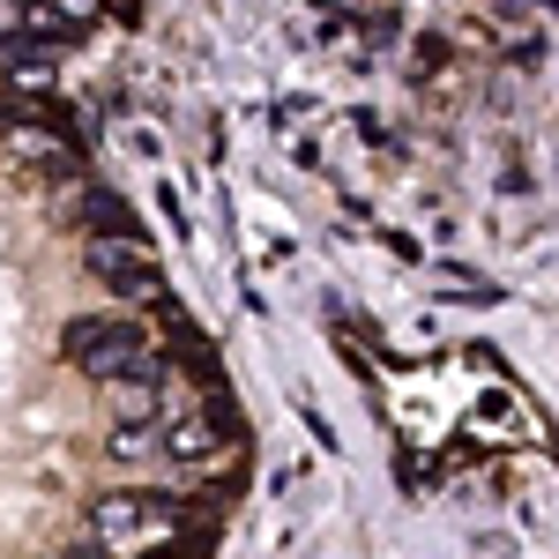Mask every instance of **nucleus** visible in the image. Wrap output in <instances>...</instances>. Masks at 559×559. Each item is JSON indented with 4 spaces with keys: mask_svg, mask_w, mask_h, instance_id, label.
Listing matches in <instances>:
<instances>
[{
    "mask_svg": "<svg viewBox=\"0 0 559 559\" xmlns=\"http://www.w3.org/2000/svg\"><path fill=\"white\" fill-rule=\"evenodd\" d=\"M60 350H68L83 373H97V381L150 373V329H142V321H112V313H83V321H68Z\"/></svg>",
    "mask_w": 559,
    "mask_h": 559,
    "instance_id": "nucleus-1",
    "label": "nucleus"
},
{
    "mask_svg": "<svg viewBox=\"0 0 559 559\" xmlns=\"http://www.w3.org/2000/svg\"><path fill=\"white\" fill-rule=\"evenodd\" d=\"M90 522H97V545L105 552H150V545H173L179 530V500H165V492H105L97 508H90Z\"/></svg>",
    "mask_w": 559,
    "mask_h": 559,
    "instance_id": "nucleus-2",
    "label": "nucleus"
},
{
    "mask_svg": "<svg viewBox=\"0 0 559 559\" xmlns=\"http://www.w3.org/2000/svg\"><path fill=\"white\" fill-rule=\"evenodd\" d=\"M90 276H105L120 299H150L165 306V276H157V261L142 254V239H90Z\"/></svg>",
    "mask_w": 559,
    "mask_h": 559,
    "instance_id": "nucleus-3",
    "label": "nucleus"
},
{
    "mask_svg": "<svg viewBox=\"0 0 559 559\" xmlns=\"http://www.w3.org/2000/svg\"><path fill=\"white\" fill-rule=\"evenodd\" d=\"M165 448H173L179 463H210V455H224V448H231V432H224V426H202V418H179V426L165 432Z\"/></svg>",
    "mask_w": 559,
    "mask_h": 559,
    "instance_id": "nucleus-4",
    "label": "nucleus"
}]
</instances>
